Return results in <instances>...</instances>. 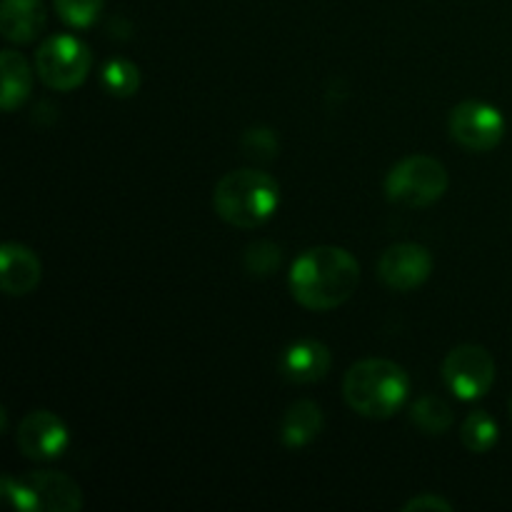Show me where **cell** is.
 <instances>
[{"label":"cell","mask_w":512,"mask_h":512,"mask_svg":"<svg viewBox=\"0 0 512 512\" xmlns=\"http://www.w3.org/2000/svg\"><path fill=\"white\" fill-rule=\"evenodd\" d=\"M360 285V263L350 250L318 245L298 255L290 268L288 288L305 310L328 313L355 295Z\"/></svg>","instance_id":"1"},{"label":"cell","mask_w":512,"mask_h":512,"mask_svg":"<svg viewBox=\"0 0 512 512\" xmlns=\"http://www.w3.org/2000/svg\"><path fill=\"white\" fill-rule=\"evenodd\" d=\"M280 205V185L273 175L255 168H238L218 180L213 208L233 228L253 230L268 223Z\"/></svg>","instance_id":"2"},{"label":"cell","mask_w":512,"mask_h":512,"mask_svg":"<svg viewBox=\"0 0 512 512\" xmlns=\"http://www.w3.org/2000/svg\"><path fill=\"white\" fill-rule=\"evenodd\" d=\"M410 393L408 373L385 358H368L345 373L343 398L363 418L388 420L405 405Z\"/></svg>","instance_id":"3"},{"label":"cell","mask_w":512,"mask_h":512,"mask_svg":"<svg viewBox=\"0 0 512 512\" xmlns=\"http://www.w3.org/2000/svg\"><path fill=\"white\" fill-rule=\"evenodd\" d=\"M3 498L20 512H75L83 508V490L58 470H33L20 478L5 475Z\"/></svg>","instance_id":"4"},{"label":"cell","mask_w":512,"mask_h":512,"mask_svg":"<svg viewBox=\"0 0 512 512\" xmlns=\"http://www.w3.org/2000/svg\"><path fill=\"white\" fill-rule=\"evenodd\" d=\"M448 190V170L433 155L415 153L395 163L385 175V195L403 208H428Z\"/></svg>","instance_id":"5"},{"label":"cell","mask_w":512,"mask_h":512,"mask_svg":"<svg viewBox=\"0 0 512 512\" xmlns=\"http://www.w3.org/2000/svg\"><path fill=\"white\" fill-rule=\"evenodd\" d=\"M93 68V53L75 35H50L35 50V73L58 93L80 88Z\"/></svg>","instance_id":"6"},{"label":"cell","mask_w":512,"mask_h":512,"mask_svg":"<svg viewBox=\"0 0 512 512\" xmlns=\"http://www.w3.org/2000/svg\"><path fill=\"white\" fill-rule=\"evenodd\" d=\"M445 388L460 400H480L495 383V360L483 345L465 343L443 360Z\"/></svg>","instance_id":"7"},{"label":"cell","mask_w":512,"mask_h":512,"mask_svg":"<svg viewBox=\"0 0 512 512\" xmlns=\"http://www.w3.org/2000/svg\"><path fill=\"white\" fill-rule=\"evenodd\" d=\"M450 138L465 150L488 153L498 148L505 135V118L495 105L485 100H463L450 110Z\"/></svg>","instance_id":"8"},{"label":"cell","mask_w":512,"mask_h":512,"mask_svg":"<svg viewBox=\"0 0 512 512\" xmlns=\"http://www.w3.org/2000/svg\"><path fill=\"white\" fill-rule=\"evenodd\" d=\"M430 273H433V255L418 243L390 245L378 260V278L395 293H410L420 288Z\"/></svg>","instance_id":"9"},{"label":"cell","mask_w":512,"mask_h":512,"mask_svg":"<svg viewBox=\"0 0 512 512\" xmlns=\"http://www.w3.org/2000/svg\"><path fill=\"white\" fill-rule=\"evenodd\" d=\"M70 443L68 425L50 410H33L25 415L15 433V445L28 460H55Z\"/></svg>","instance_id":"10"},{"label":"cell","mask_w":512,"mask_h":512,"mask_svg":"<svg viewBox=\"0 0 512 512\" xmlns=\"http://www.w3.org/2000/svg\"><path fill=\"white\" fill-rule=\"evenodd\" d=\"M43 265L40 258L20 243H5L0 248V288L10 298L30 295L40 285Z\"/></svg>","instance_id":"11"},{"label":"cell","mask_w":512,"mask_h":512,"mask_svg":"<svg viewBox=\"0 0 512 512\" xmlns=\"http://www.w3.org/2000/svg\"><path fill=\"white\" fill-rule=\"evenodd\" d=\"M333 355L320 340H298L280 358V373L295 385H313L330 373Z\"/></svg>","instance_id":"12"},{"label":"cell","mask_w":512,"mask_h":512,"mask_svg":"<svg viewBox=\"0 0 512 512\" xmlns=\"http://www.w3.org/2000/svg\"><path fill=\"white\" fill-rule=\"evenodd\" d=\"M45 28L43 0H3L0 3V33L10 43H33Z\"/></svg>","instance_id":"13"},{"label":"cell","mask_w":512,"mask_h":512,"mask_svg":"<svg viewBox=\"0 0 512 512\" xmlns=\"http://www.w3.org/2000/svg\"><path fill=\"white\" fill-rule=\"evenodd\" d=\"M323 410L313 400H298L280 420V440L288 448H305L323 433Z\"/></svg>","instance_id":"14"},{"label":"cell","mask_w":512,"mask_h":512,"mask_svg":"<svg viewBox=\"0 0 512 512\" xmlns=\"http://www.w3.org/2000/svg\"><path fill=\"white\" fill-rule=\"evenodd\" d=\"M0 78H3L0 105H3L5 113H13L28 100L30 90H33V70L23 55L5 48L0 53Z\"/></svg>","instance_id":"15"},{"label":"cell","mask_w":512,"mask_h":512,"mask_svg":"<svg viewBox=\"0 0 512 512\" xmlns=\"http://www.w3.org/2000/svg\"><path fill=\"white\" fill-rule=\"evenodd\" d=\"M410 420H413L415 428L425 435H445L453 428V408L445 403L440 395H423L420 400H415L413 410H410Z\"/></svg>","instance_id":"16"},{"label":"cell","mask_w":512,"mask_h":512,"mask_svg":"<svg viewBox=\"0 0 512 512\" xmlns=\"http://www.w3.org/2000/svg\"><path fill=\"white\" fill-rule=\"evenodd\" d=\"M500 438V428L495 423V418L485 410H473L468 418L463 420V428H460V440H463L465 448L475 455H483L488 450L495 448Z\"/></svg>","instance_id":"17"},{"label":"cell","mask_w":512,"mask_h":512,"mask_svg":"<svg viewBox=\"0 0 512 512\" xmlns=\"http://www.w3.org/2000/svg\"><path fill=\"white\" fill-rule=\"evenodd\" d=\"M100 80H103L105 93L113 98H133L140 88V70L130 60L113 58L100 70Z\"/></svg>","instance_id":"18"},{"label":"cell","mask_w":512,"mask_h":512,"mask_svg":"<svg viewBox=\"0 0 512 512\" xmlns=\"http://www.w3.org/2000/svg\"><path fill=\"white\" fill-rule=\"evenodd\" d=\"M280 263H283V250L270 240H255L245 248L243 265L253 278H270L273 273H278Z\"/></svg>","instance_id":"19"},{"label":"cell","mask_w":512,"mask_h":512,"mask_svg":"<svg viewBox=\"0 0 512 512\" xmlns=\"http://www.w3.org/2000/svg\"><path fill=\"white\" fill-rule=\"evenodd\" d=\"M60 20L70 28H90L103 13V0H53Z\"/></svg>","instance_id":"20"},{"label":"cell","mask_w":512,"mask_h":512,"mask_svg":"<svg viewBox=\"0 0 512 512\" xmlns=\"http://www.w3.org/2000/svg\"><path fill=\"white\" fill-rule=\"evenodd\" d=\"M245 155L255 160H270L278 153V135L270 128H250L240 140Z\"/></svg>","instance_id":"21"},{"label":"cell","mask_w":512,"mask_h":512,"mask_svg":"<svg viewBox=\"0 0 512 512\" xmlns=\"http://www.w3.org/2000/svg\"><path fill=\"white\" fill-rule=\"evenodd\" d=\"M403 510L405 512H453V503H448L443 495L423 493V495H415L413 500H408Z\"/></svg>","instance_id":"22"},{"label":"cell","mask_w":512,"mask_h":512,"mask_svg":"<svg viewBox=\"0 0 512 512\" xmlns=\"http://www.w3.org/2000/svg\"><path fill=\"white\" fill-rule=\"evenodd\" d=\"M510 418H512V400H510Z\"/></svg>","instance_id":"23"}]
</instances>
